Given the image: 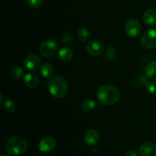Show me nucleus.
<instances>
[{
  "instance_id": "obj_1",
  "label": "nucleus",
  "mask_w": 156,
  "mask_h": 156,
  "mask_svg": "<svg viewBox=\"0 0 156 156\" xmlns=\"http://www.w3.org/2000/svg\"><path fill=\"white\" fill-rule=\"evenodd\" d=\"M120 96L118 89L111 84H104L101 86L97 91L98 100L103 105H114L118 102Z\"/></svg>"
},
{
  "instance_id": "obj_2",
  "label": "nucleus",
  "mask_w": 156,
  "mask_h": 156,
  "mask_svg": "<svg viewBox=\"0 0 156 156\" xmlns=\"http://www.w3.org/2000/svg\"><path fill=\"white\" fill-rule=\"evenodd\" d=\"M47 87L52 96L56 98H62L68 91V81L62 76H54L49 80Z\"/></svg>"
},
{
  "instance_id": "obj_3",
  "label": "nucleus",
  "mask_w": 156,
  "mask_h": 156,
  "mask_svg": "<svg viewBox=\"0 0 156 156\" xmlns=\"http://www.w3.org/2000/svg\"><path fill=\"white\" fill-rule=\"evenodd\" d=\"M5 148L11 155H20L27 150V142L21 136H12L7 140Z\"/></svg>"
},
{
  "instance_id": "obj_4",
  "label": "nucleus",
  "mask_w": 156,
  "mask_h": 156,
  "mask_svg": "<svg viewBox=\"0 0 156 156\" xmlns=\"http://www.w3.org/2000/svg\"><path fill=\"white\" fill-rule=\"evenodd\" d=\"M141 44L147 49L156 47V29H148L141 37Z\"/></svg>"
},
{
  "instance_id": "obj_5",
  "label": "nucleus",
  "mask_w": 156,
  "mask_h": 156,
  "mask_svg": "<svg viewBox=\"0 0 156 156\" xmlns=\"http://www.w3.org/2000/svg\"><path fill=\"white\" fill-rule=\"evenodd\" d=\"M40 52L44 57H52L57 50V44L53 40H47L43 41L39 47Z\"/></svg>"
},
{
  "instance_id": "obj_6",
  "label": "nucleus",
  "mask_w": 156,
  "mask_h": 156,
  "mask_svg": "<svg viewBox=\"0 0 156 156\" xmlns=\"http://www.w3.org/2000/svg\"><path fill=\"white\" fill-rule=\"evenodd\" d=\"M126 35L130 38H136L141 32V24L136 19H129L125 26Z\"/></svg>"
},
{
  "instance_id": "obj_7",
  "label": "nucleus",
  "mask_w": 156,
  "mask_h": 156,
  "mask_svg": "<svg viewBox=\"0 0 156 156\" xmlns=\"http://www.w3.org/2000/svg\"><path fill=\"white\" fill-rule=\"evenodd\" d=\"M24 66L30 71H36L41 67V60L37 55L30 54L24 60Z\"/></svg>"
},
{
  "instance_id": "obj_8",
  "label": "nucleus",
  "mask_w": 156,
  "mask_h": 156,
  "mask_svg": "<svg viewBox=\"0 0 156 156\" xmlns=\"http://www.w3.org/2000/svg\"><path fill=\"white\" fill-rule=\"evenodd\" d=\"M86 51L92 56L100 55L104 50V45L97 40H92L86 44Z\"/></svg>"
},
{
  "instance_id": "obj_9",
  "label": "nucleus",
  "mask_w": 156,
  "mask_h": 156,
  "mask_svg": "<svg viewBox=\"0 0 156 156\" xmlns=\"http://www.w3.org/2000/svg\"><path fill=\"white\" fill-rule=\"evenodd\" d=\"M141 156H156V144L152 142H143L140 147Z\"/></svg>"
},
{
  "instance_id": "obj_10",
  "label": "nucleus",
  "mask_w": 156,
  "mask_h": 156,
  "mask_svg": "<svg viewBox=\"0 0 156 156\" xmlns=\"http://www.w3.org/2000/svg\"><path fill=\"white\" fill-rule=\"evenodd\" d=\"M56 145V141L51 136L43 138L39 143V148L42 152H50Z\"/></svg>"
},
{
  "instance_id": "obj_11",
  "label": "nucleus",
  "mask_w": 156,
  "mask_h": 156,
  "mask_svg": "<svg viewBox=\"0 0 156 156\" xmlns=\"http://www.w3.org/2000/svg\"><path fill=\"white\" fill-rule=\"evenodd\" d=\"M100 136L99 133L95 129H90L85 133V142L88 145H94L98 142Z\"/></svg>"
},
{
  "instance_id": "obj_12",
  "label": "nucleus",
  "mask_w": 156,
  "mask_h": 156,
  "mask_svg": "<svg viewBox=\"0 0 156 156\" xmlns=\"http://www.w3.org/2000/svg\"><path fill=\"white\" fill-rule=\"evenodd\" d=\"M143 21L148 26H154L156 24V11L154 9H148L143 15Z\"/></svg>"
},
{
  "instance_id": "obj_13",
  "label": "nucleus",
  "mask_w": 156,
  "mask_h": 156,
  "mask_svg": "<svg viewBox=\"0 0 156 156\" xmlns=\"http://www.w3.org/2000/svg\"><path fill=\"white\" fill-rule=\"evenodd\" d=\"M24 82L26 85L30 88H35L39 84V79L37 76L34 73H26L24 78Z\"/></svg>"
},
{
  "instance_id": "obj_14",
  "label": "nucleus",
  "mask_w": 156,
  "mask_h": 156,
  "mask_svg": "<svg viewBox=\"0 0 156 156\" xmlns=\"http://www.w3.org/2000/svg\"><path fill=\"white\" fill-rule=\"evenodd\" d=\"M73 54L68 47H62L59 51V58L63 62H69L72 60Z\"/></svg>"
},
{
  "instance_id": "obj_15",
  "label": "nucleus",
  "mask_w": 156,
  "mask_h": 156,
  "mask_svg": "<svg viewBox=\"0 0 156 156\" xmlns=\"http://www.w3.org/2000/svg\"><path fill=\"white\" fill-rule=\"evenodd\" d=\"M53 67L50 64H44L41 67V73L44 78L49 79L53 74Z\"/></svg>"
},
{
  "instance_id": "obj_16",
  "label": "nucleus",
  "mask_w": 156,
  "mask_h": 156,
  "mask_svg": "<svg viewBox=\"0 0 156 156\" xmlns=\"http://www.w3.org/2000/svg\"><path fill=\"white\" fill-rule=\"evenodd\" d=\"M145 73L148 78L153 79L156 77V61H152L146 66Z\"/></svg>"
},
{
  "instance_id": "obj_17",
  "label": "nucleus",
  "mask_w": 156,
  "mask_h": 156,
  "mask_svg": "<svg viewBox=\"0 0 156 156\" xmlns=\"http://www.w3.org/2000/svg\"><path fill=\"white\" fill-rule=\"evenodd\" d=\"M96 106H97V104H96L95 101L91 99H85L82 102V109L83 110V111L87 112V113L92 112L93 110H95Z\"/></svg>"
},
{
  "instance_id": "obj_18",
  "label": "nucleus",
  "mask_w": 156,
  "mask_h": 156,
  "mask_svg": "<svg viewBox=\"0 0 156 156\" xmlns=\"http://www.w3.org/2000/svg\"><path fill=\"white\" fill-rule=\"evenodd\" d=\"M78 37L82 42H85L90 37V32L87 28L82 27L78 31Z\"/></svg>"
},
{
  "instance_id": "obj_19",
  "label": "nucleus",
  "mask_w": 156,
  "mask_h": 156,
  "mask_svg": "<svg viewBox=\"0 0 156 156\" xmlns=\"http://www.w3.org/2000/svg\"><path fill=\"white\" fill-rule=\"evenodd\" d=\"M10 75L13 79H20L24 75V70L20 67H15L11 70Z\"/></svg>"
},
{
  "instance_id": "obj_20",
  "label": "nucleus",
  "mask_w": 156,
  "mask_h": 156,
  "mask_svg": "<svg viewBox=\"0 0 156 156\" xmlns=\"http://www.w3.org/2000/svg\"><path fill=\"white\" fill-rule=\"evenodd\" d=\"M5 110H6V112L11 113H13L15 110V108H16V106H15V103L14 102V101L11 100V99H7V100L5 102L4 104Z\"/></svg>"
},
{
  "instance_id": "obj_21",
  "label": "nucleus",
  "mask_w": 156,
  "mask_h": 156,
  "mask_svg": "<svg viewBox=\"0 0 156 156\" xmlns=\"http://www.w3.org/2000/svg\"><path fill=\"white\" fill-rule=\"evenodd\" d=\"M146 88L152 94H156V82H148L146 84Z\"/></svg>"
},
{
  "instance_id": "obj_22",
  "label": "nucleus",
  "mask_w": 156,
  "mask_h": 156,
  "mask_svg": "<svg viewBox=\"0 0 156 156\" xmlns=\"http://www.w3.org/2000/svg\"><path fill=\"white\" fill-rule=\"evenodd\" d=\"M27 2L34 9H38L42 6V0H27Z\"/></svg>"
},
{
  "instance_id": "obj_23",
  "label": "nucleus",
  "mask_w": 156,
  "mask_h": 156,
  "mask_svg": "<svg viewBox=\"0 0 156 156\" xmlns=\"http://www.w3.org/2000/svg\"><path fill=\"white\" fill-rule=\"evenodd\" d=\"M115 52H114V48L112 47H108V50H107V56H108V59H113L115 56Z\"/></svg>"
},
{
  "instance_id": "obj_24",
  "label": "nucleus",
  "mask_w": 156,
  "mask_h": 156,
  "mask_svg": "<svg viewBox=\"0 0 156 156\" xmlns=\"http://www.w3.org/2000/svg\"><path fill=\"white\" fill-rule=\"evenodd\" d=\"M125 156H139V154L136 151H129L126 153Z\"/></svg>"
},
{
  "instance_id": "obj_25",
  "label": "nucleus",
  "mask_w": 156,
  "mask_h": 156,
  "mask_svg": "<svg viewBox=\"0 0 156 156\" xmlns=\"http://www.w3.org/2000/svg\"><path fill=\"white\" fill-rule=\"evenodd\" d=\"M0 98H1V99H0V103L1 102H2V95L0 94Z\"/></svg>"
},
{
  "instance_id": "obj_26",
  "label": "nucleus",
  "mask_w": 156,
  "mask_h": 156,
  "mask_svg": "<svg viewBox=\"0 0 156 156\" xmlns=\"http://www.w3.org/2000/svg\"><path fill=\"white\" fill-rule=\"evenodd\" d=\"M38 156H46V155H45V154H39Z\"/></svg>"
},
{
  "instance_id": "obj_27",
  "label": "nucleus",
  "mask_w": 156,
  "mask_h": 156,
  "mask_svg": "<svg viewBox=\"0 0 156 156\" xmlns=\"http://www.w3.org/2000/svg\"><path fill=\"white\" fill-rule=\"evenodd\" d=\"M2 156H9V155H6V154H2Z\"/></svg>"
}]
</instances>
